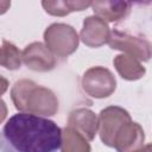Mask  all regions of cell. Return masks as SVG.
Here are the masks:
<instances>
[{
	"instance_id": "cell-3",
	"label": "cell",
	"mask_w": 152,
	"mask_h": 152,
	"mask_svg": "<svg viewBox=\"0 0 152 152\" xmlns=\"http://www.w3.org/2000/svg\"><path fill=\"white\" fill-rule=\"evenodd\" d=\"M94 19V28L91 27L90 23L88 21V19L84 20V24H83V30H82V39L86 44L88 45H91L94 46V42H95V36H96V40H97V45L102 44L106 42V38H108V27L106 25L104 21H102L101 18H95L93 17Z\"/></svg>"
},
{
	"instance_id": "cell-6",
	"label": "cell",
	"mask_w": 152,
	"mask_h": 152,
	"mask_svg": "<svg viewBox=\"0 0 152 152\" xmlns=\"http://www.w3.org/2000/svg\"><path fill=\"white\" fill-rule=\"evenodd\" d=\"M91 2H64V1H57V2H43V6L45 7L46 12L51 14H58L63 15L65 13H69L71 11H82L83 8L90 6Z\"/></svg>"
},
{
	"instance_id": "cell-5",
	"label": "cell",
	"mask_w": 152,
	"mask_h": 152,
	"mask_svg": "<svg viewBox=\"0 0 152 152\" xmlns=\"http://www.w3.org/2000/svg\"><path fill=\"white\" fill-rule=\"evenodd\" d=\"M84 122L87 124L86 125V135L88 137V139H93L95 131H96L95 115L90 110H84V109L71 113V116H70V125L71 126L75 125L76 127L82 128L84 131V125H83Z\"/></svg>"
},
{
	"instance_id": "cell-4",
	"label": "cell",
	"mask_w": 152,
	"mask_h": 152,
	"mask_svg": "<svg viewBox=\"0 0 152 152\" xmlns=\"http://www.w3.org/2000/svg\"><path fill=\"white\" fill-rule=\"evenodd\" d=\"M94 12L99 15L107 18V20H118L129 10L128 2H91Z\"/></svg>"
},
{
	"instance_id": "cell-7",
	"label": "cell",
	"mask_w": 152,
	"mask_h": 152,
	"mask_svg": "<svg viewBox=\"0 0 152 152\" xmlns=\"http://www.w3.org/2000/svg\"><path fill=\"white\" fill-rule=\"evenodd\" d=\"M134 152H152V145H147L144 148L138 150V151H134Z\"/></svg>"
},
{
	"instance_id": "cell-2",
	"label": "cell",
	"mask_w": 152,
	"mask_h": 152,
	"mask_svg": "<svg viewBox=\"0 0 152 152\" xmlns=\"http://www.w3.org/2000/svg\"><path fill=\"white\" fill-rule=\"evenodd\" d=\"M129 121V115L126 110L118 107H109L101 112V139L108 145L113 146L114 138L120 129V125Z\"/></svg>"
},
{
	"instance_id": "cell-1",
	"label": "cell",
	"mask_w": 152,
	"mask_h": 152,
	"mask_svg": "<svg viewBox=\"0 0 152 152\" xmlns=\"http://www.w3.org/2000/svg\"><path fill=\"white\" fill-rule=\"evenodd\" d=\"M2 139L10 152H57L63 145V133L57 124L24 112L7 120Z\"/></svg>"
}]
</instances>
